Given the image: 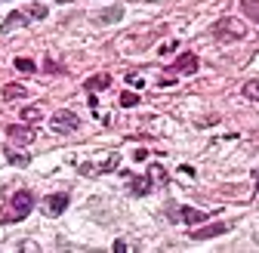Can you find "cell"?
<instances>
[{"mask_svg": "<svg viewBox=\"0 0 259 253\" xmlns=\"http://www.w3.org/2000/svg\"><path fill=\"white\" fill-rule=\"evenodd\" d=\"M34 210V195L31 192H16V195H10L7 198V204L0 207V226H10V223H22V219Z\"/></svg>", "mask_w": 259, "mask_h": 253, "instance_id": "6da1fadb", "label": "cell"}, {"mask_svg": "<svg viewBox=\"0 0 259 253\" xmlns=\"http://www.w3.org/2000/svg\"><path fill=\"white\" fill-rule=\"evenodd\" d=\"M213 34L219 40H241L247 34V25L241 19H232V16H222L216 25H213Z\"/></svg>", "mask_w": 259, "mask_h": 253, "instance_id": "7a4b0ae2", "label": "cell"}, {"mask_svg": "<svg viewBox=\"0 0 259 253\" xmlns=\"http://www.w3.org/2000/svg\"><path fill=\"white\" fill-rule=\"evenodd\" d=\"M120 167V154L117 151H111V154H105L99 164L96 161H90V164H80V173L83 176H99V173H114Z\"/></svg>", "mask_w": 259, "mask_h": 253, "instance_id": "3957f363", "label": "cell"}, {"mask_svg": "<svg viewBox=\"0 0 259 253\" xmlns=\"http://www.w3.org/2000/svg\"><path fill=\"white\" fill-rule=\"evenodd\" d=\"M77 126H80V117L74 111H68V108H62V111L53 114V130L56 133H74Z\"/></svg>", "mask_w": 259, "mask_h": 253, "instance_id": "277c9868", "label": "cell"}, {"mask_svg": "<svg viewBox=\"0 0 259 253\" xmlns=\"http://www.w3.org/2000/svg\"><path fill=\"white\" fill-rule=\"evenodd\" d=\"M7 136H10V142H16V145H28V142H34V126H28L25 120L22 123H10L7 126Z\"/></svg>", "mask_w": 259, "mask_h": 253, "instance_id": "5b68a950", "label": "cell"}, {"mask_svg": "<svg viewBox=\"0 0 259 253\" xmlns=\"http://www.w3.org/2000/svg\"><path fill=\"white\" fill-rule=\"evenodd\" d=\"M232 229V223H210V226H201V229H194L191 238L194 241H207V238H216V235H225Z\"/></svg>", "mask_w": 259, "mask_h": 253, "instance_id": "8992f818", "label": "cell"}, {"mask_svg": "<svg viewBox=\"0 0 259 253\" xmlns=\"http://www.w3.org/2000/svg\"><path fill=\"white\" fill-rule=\"evenodd\" d=\"M198 65H201V62H198V56H194V53H182L173 62V74H194V71H198Z\"/></svg>", "mask_w": 259, "mask_h": 253, "instance_id": "52a82bcc", "label": "cell"}, {"mask_svg": "<svg viewBox=\"0 0 259 253\" xmlns=\"http://www.w3.org/2000/svg\"><path fill=\"white\" fill-rule=\"evenodd\" d=\"M151 185H154L151 176H133V179H130V192H133L136 198H145L151 192Z\"/></svg>", "mask_w": 259, "mask_h": 253, "instance_id": "ba28073f", "label": "cell"}, {"mask_svg": "<svg viewBox=\"0 0 259 253\" xmlns=\"http://www.w3.org/2000/svg\"><path fill=\"white\" fill-rule=\"evenodd\" d=\"M68 195H62V192H56V195H50L47 198V210L53 213V216H59V213H65V207H68Z\"/></svg>", "mask_w": 259, "mask_h": 253, "instance_id": "9c48e42d", "label": "cell"}, {"mask_svg": "<svg viewBox=\"0 0 259 253\" xmlns=\"http://www.w3.org/2000/svg\"><path fill=\"white\" fill-rule=\"evenodd\" d=\"M25 22H28L25 13H10V16L4 19V25H0V34H10L13 28H19V25H25Z\"/></svg>", "mask_w": 259, "mask_h": 253, "instance_id": "30bf717a", "label": "cell"}, {"mask_svg": "<svg viewBox=\"0 0 259 253\" xmlns=\"http://www.w3.org/2000/svg\"><path fill=\"white\" fill-rule=\"evenodd\" d=\"M87 93H96V90H105L111 87V74H96V77H87Z\"/></svg>", "mask_w": 259, "mask_h": 253, "instance_id": "8fae6325", "label": "cell"}, {"mask_svg": "<svg viewBox=\"0 0 259 253\" xmlns=\"http://www.w3.org/2000/svg\"><path fill=\"white\" fill-rule=\"evenodd\" d=\"M241 13H244L253 25H259V0H241Z\"/></svg>", "mask_w": 259, "mask_h": 253, "instance_id": "7c38bea8", "label": "cell"}, {"mask_svg": "<svg viewBox=\"0 0 259 253\" xmlns=\"http://www.w3.org/2000/svg\"><path fill=\"white\" fill-rule=\"evenodd\" d=\"M120 19H123V7H111V10H105V13H99V16H96V22H99V25L120 22Z\"/></svg>", "mask_w": 259, "mask_h": 253, "instance_id": "4fadbf2b", "label": "cell"}, {"mask_svg": "<svg viewBox=\"0 0 259 253\" xmlns=\"http://www.w3.org/2000/svg\"><path fill=\"white\" fill-rule=\"evenodd\" d=\"M179 216H182V223H204V219H207L204 210H194V207H182Z\"/></svg>", "mask_w": 259, "mask_h": 253, "instance_id": "5bb4252c", "label": "cell"}, {"mask_svg": "<svg viewBox=\"0 0 259 253\" xmlns=\"http://www.w3.org/2000/svg\"><path fill=\"white\" fill-rule=\"evenodd\" d=\"M25 96H28V90H25L22 83H7V87H4V99H10V102H13V99H25Z\"/></svg>", "mask_w": 259, "mask_h": 253, "instance_id": "9a60e30c", "label": "cell"}, {"mask_svg": "<svg viewBox=\"0 0 259 253\" xmlns=\"http://www.w3.org/2000/svg\"><path fill=\"white\" fill-rule=\"evenodd\" d=\"M7 161H10V164H16V167H28V164H31V154L16 151V148H7Z\"/></svg>", "mask_w": 259, "mask_h": 253, "instance_id": "2e32d148", "label": "cell"}, {"mask_svg": "<svg viewBox=\"0 0 259 253\" xmlns=\"http://www.w3.org/2000/svg\"><path fill=\"white\" fill-rule=\"evenodd\" d=\"M241 96L250 99V102H259V77H256V80H247V83L241 87Z\"/></svg>", "mask_w": 259, "mask_h": 253, "instance_id": "e0dca14e", "label": "cell"}, {"mask_svg": "<svg viewBox=\"0 0 259 253\" xmlns=\"http://www.w3.org/2000/svg\"><path fill=\"white\" fill-rule=\"evenodd\" d=\"M44 117V111L37 108V105H28V108H22V120L25 123H31V120H40Z\"/></svg>", "mask_w": 259, "mask_h": 253, "instance_id": "ac0fdd59", "label": "cell"}, {"mask_svg": "<svg viewBox=\"0 0 259 253\" xmlns=\"http://www.w3.org/2000/svg\"><path fill=\"white\" fill-rule=\"evenodd\" d=\"M25 16H28V19H47V7H40V4H31Z\"/></svg>", "mask_w": 259, "mask_h": 253, "instance_id": "d6986e66", "label": "cell"}, {"mask_svg": "<svg viewBox=\"0 0 259 253\" xmlns=\"http://www.w3.org/2000/svg\"><path fill=\"white\" fill-rule=\"evenodd\" d=\"M16 68L25 71V74H34V71H37V65H34L31 59H16Z\"/></svg>", "mask_w": 259, "mask_h": 253, "instance_id": "ffe728a7", "label": "cell"}, {"mask_svg": "<svg viewBox=\"0 0 259 253\" xmlns=\"http://www.w3.org/2000/svg\"><path fill=\"white\" fill-rule=\"evenodd\" d=\"M120 105L123 108H136L139 105V96H136V93H120Z\"/></svg>", "mask_w": 259, "mask_h": 253, "instance_id": "44dd1931", "label": "cell"}, {"mask_svg": "<svg viewBox=\"0 0 259 253\" xmlns=\"http://www.w3.org/2000/svg\"><path fill=\"white\" fill-rule=\"evenodd\" d=\"M151 179H154V182H167V173H164V167H151Z\"/></svg>", "mask_w": 259, "mask_h": 253, "instance_id": "7402d4cb", "label": "cell"}, {"mask_svg": "<svg viewBox=\"0 0 259 253\" xmlns=\"http://www.w3.org/2000/svg\"><path fill=\"white\" fill-rule=\"evenodd\" d=\"M111 250H114V253H126V250H130V247H126V244H123V241H114V247H111Z\"/></svg>", "mask_w": 259, "mask_h": 253, "instance_id": "603a6c76", "label": "cell"}, {"mask_svg": "<svg viewBox=\"0 0 259 253\" xmlns=\"http://www.w3.org/2000/svg\"><path fill=\"white\" fill-rule=\"evenodd\" d=\"M126 80L133 83V87H142V77H139V74H126Z\"/></svg>", "mask_w": 259, "mask_h": 253, "instance_id": "cb8c5ba5", "label": "cell"}, {"mask_svg": "<svg viewBox=\"0 0 259 253\" xmlns=\"http://www.w3.org/2000/svg\"><path fill=\"white\" fill-rule=\"evenodd\" d=\"M47 71H53V74H62V68L56 65V62H47Z\"/></svg>", "mask_w": 259, "mask_h": 253, "instance_id": "d4e9b609", "label": "cell"}, {"mask_svg": "<svg viewBox=\"0 0 259 253\" xmlns=\"http://www.w3.org/2000/svg\"><path fill=\"white\" fill-rule=\"evenodd\" d=\"M148 157V148H136V161H145Z\"/></svg>", "mask_w": 259, "mask_h": 253, "instance_id": "484cf974", "label": "cell"}, {"mask_svg": "<svg viewBox=\"0 0 259 253\" xmlns=\"http://www.w3.org/2000/svg\"><path fill=\"white\" fill-rule=\"evenodd\" d=\"M253 176H256V182H259V170H256V173H253Z\"/></svg>", "mask_w": 259, "mask_h": 253, "instance_id": "4316f807", "label": "cell"}, {"mask_svg": "<svg viewBox=\"0 0 259 253\" xmlns=\"http://www.w3.org/2000/svg\"><path fill=\"white\" fill-rule=\"evenodd\" d=\"M59 4H68V0H59Z\"/></svg>", "mask_w": 259, "mask_h": 253, "instance_id": "83f0119b", "label": "cell"}]
</instances>
